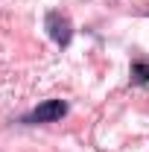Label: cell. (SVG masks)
I'll list each match as a JSON object with an SVG mask.
<instances>
[{"mask_svg": "<svg viewBox=\"0 0 149 152\" xmlns=\"http://www.w3.org/2000/svg\"><path fill=\"white\" fill-rule=\"evenodd\" d=\"M64 114H67V102H64V99H44V102L35 105L20 123H26V126H35V123H56V120H61Z\"/></svg>", "mask_w": 149, "mask_h": 152, "instance_id": "cell-1", "label": "cell"}, {"mask_svg": "<svg viewBox=\"0 0 149 152\" xmlns=\"http://www.w3.org/2000/svg\"><path fill=\"white\" fill-rule=\"evenodd\" d=\"M44 29H47V35L56 41L58 47H67L70 41H73V23L67 15H61V12H47V18H44Z\"/></svg>", "mask_w": 149, "mask_h": 152, "instance_id": "cell-2", "label": "cell"}, {"mask_svg": "<svg viewBox=\"0 0 149 152\" xmlns=\"http://www.w3.org/2000/svg\"><path fill=\"white\" fill-rule=\"evenodd\" d=\"M131 79L137 85H149V61H134L131 64Z\"/></svg>", "mask_w": 149, "mask_h": 152, "instance_id": "cell-3", "label": "cell"}]
</instances>
